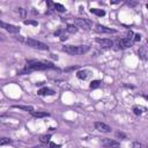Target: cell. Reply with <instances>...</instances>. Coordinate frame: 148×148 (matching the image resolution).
Listing matches in <instances>:
<instances>
[{
  "mask_svg": "<svg viewBox=\"0 0 148 148\" xmlns=\"http://www.w3.org/2000/svg\"><path fill=\"white\" fill-rule=\"evenodd\" d=\"M47 68H56V67H55V65H52V64L39 63V61L31 60V61H28L26 68L21 72V74H24V73L30 72V71H43V69H47Z\"/></svg>",
  "mask_w": 148,
  "mask_h": 148,
  "instance_id": "6da1fadb",
  "label": "cell"
},
{
  "mask_svg": "<svg viewBox=\"0 0 148 148\" xmlns=\"http://www.w3.org/2000/svg\"><path fill=\"white\" fill-rule=\"evenodd\" d=\"M90 50L88 45H65L63 47V51L72 56H80L85 55Z\"/></svg>",
  "mask_w": 148,
  "mask_h": 148,
  "instance_id": "7a4b0ae2",
  "label": "cell"
},
{
  "mask_svg": "<svg viewBox=\"0 0 148 148\" xmlns=\"http://www.w3.org/2000/svg\"><path fill=\"white\" fill-rule=\"evenodd\" d=\"M26 44H27L28 46L34 47V49H37V50H44V51H47V50H49V46H47L45 43L39 42V41L34 39V38H27L26 39Z\"/></svg>",
  "mask_w": 148,
  "mask_h": 148,
  "instance_id": "3957f363",
  "label": "cell"
},
{
  "mask_svg": "<svg viewBox=\"0 0 148 148\" xmlns=\"http://www.w3.org/2000/svg\"><path fill=\"white\" fill-rule=\"evenodd\" d=\"M74 22H75V26H78V27H80V28H83V29H87V30H89V29L93 27V22L89 21L88 19L77 17V19L74 20Z\"/></svg>",
  "mask_w": 148,
  "mask_h": 148,
  "instance_id": "277c9868",
  "label": "cell"
},
{
  "mask_svg": "<svg viewBox=\"0 0 148 148\" xmlns=\"http://www.w3.org/2000/svg\"><path fill=\"white\" fill-rule=\"evenodd\" d=\"M102 146L105 148H119L120 143L112 139H103L102 140Z\"/></svg>",
  "mask_w": 148,
  "mask_h": 148,
  "instance_id": "5b68a950",
  "label": "cell"
},
{
  "mask_svg": "<svg viewBox=\"0 0 148 148\" xmlns=\"http://www.w3.org/2000/svg\"><path fill=\"white\" fill-rule=\"evenodd\" d=\"M94 126H95V129L97 131L102 132V133H109V132H111V127L109 125H107V124L102 123V121H96L94 124Z\"/></svg>",
  "mask_w": 148,
  "mask_h": 148,
  "instance_id": "8992f818",
  "label": "cell"
},
{
  "mask_svg": "<svg viewBox=\"0 0 148 148\" xmlns=\"http://www.w3.org/2000/svg\"><path fill=\"white\" fill-rule=\"evenodd\" d=\"M0 24H1V27H3L5 30H7L8 33H11V34L20 33V27H17V26L8 24V23H5V22H0Z\"/></svg>",
  "mask_w": 148,
  "mask_h": 148,
  "instance_id": "52a82bcc",
  "label": "cell"
},
{
  "mask_svg": "<svg viewBox=\"0 0 148 148\" xmlns=\"http://www.w3.org/2000/svg\"><path fill=\"white\" fill-rule=\"evenodd\" d=\"M95 30L101 34H116L117 33V30H115V29H111V28L104 27V26H101V24H96Z\"/></svg>",
  "mask_w": 148,
  "mask_h": 148,
  "instance_id": "ba28073f",
  "label": "cell"
},
{
  "mask_svg": "<svg viewBox=\"0 0 148 148\" xmlns=\"http://www.w3.org/2000/svg\"><path fill=\"white\" fill-rule=\"evenodd\" d=\"M96 42H97L102 47H105V49H109V47L113 46V42L109 38H96Z\"/></svg>",
  "mask_w": 148,
  "mask_h": 148,
  "instance_id": "9c48e42d",
  "label": "cell"
},
{
  "mask_svg": "<svg viewBox=\"0 0 148 148\" xmlns=\"http://www.w3.org/2000/svg\"><path fill=\"white\" fill-rule=\"evenodd\" d=\"M132 45L131 41L127 38H121L118 41V46H119V49H127V47H130Z\"/></svg>",
  "mask_w": 148,
  "mask_h": 148,
  "instance_id": "30bf717a",
  "label": "cell"
},
{
  "mask_svg": "<svg viewBox=\"0 0 148 148\" xmlns=\"http://www.w3.org/2000/svg\"><path fill=\"white\" fill-rule=\"evenodd\" d=\"M38 95H41V96L55 95V91H53L52 89H50V88L44 87V88H42V89H39V90H38Z\"/></svg>",
  "mask_w": 148,
  "mask_h": 148,
  "instance_id": "8fae6325",
  "label": "cell"
},
{
  "mask_svg": "<svg viewBox=\"0 0 148 148\" xmlns=\"http://www.w3.org/2000/svg\"><path fill=\"white\" fill-rule=\"evenodd\" d=\"M138 55H139L140 58H142V59H147L148 58V50L146 46H141L138 51Z\"/></svg>",
  "mask_w": 148,
  "mask_h": 148,
  "instance_id": "7c38bea8",
  "label": "cell"
},
{
  "mask_svg": "<svg viewBox=\"0 0 148 148\" xmlns=\"http://www.w3.org/2000/svg\"><path fill=\"white\" fill-rule=\"evenodd\" d=\"M77 77L79 78L80 80H86L88 77H89V71H86V69H83V71H79L77 73Z\"/></svg>",
  "mask_w": 148,
  "mask_h": 148,
  "instance_id": "4fadbf2b",
  "label": "cell"
},
{
  "mask_svg": "<svg viewBox=\"0 0 148 148\" xmlns=\"http://www.w3.org/2000/svg\"><path fill=\"white\" fill-rule=\"evenodd\" d=\"M90 13L91 14H95L97 16H104L105 15V11L104 9H100V8H91L90 9Z\"/></svg>",
  "mask_w": 148,
  "mask_h": 148,
  "instance_id": "5bb4252c",
  "label": "cell"
},
{
  "mask_svg": "<svg viewBox=\"0 0 148 148\" xmlns=\"http://www.w3.org/2000/svg\"><path fill=\"white\" fill-rule=\"evenodd\" d=\"M12 108H14V109H20V110H24V111H29V112H33L34 109L33 107H29V105H13Z\"/></svg>",
  "mask_w": 148,
  "mask_h": 148,
  "instance_id": "9a60e30c",
  "label": "cell"
},
{
  "mask_svg": "<svg viewBox=\"0 0 148 148\" xmlns=\"http://www.w3.org/2000/svg\"><path fill=\"white\" fill-rule=\"evenodd\" d=\"M31 115L36 118H43V117H49L50 113L49 112H42V111H33Z\"/></svg>",
  "mask_w": 148,
  "mask_h": 148,
  "instance_id": "2e32d148",
  "label": "cell"
},
{
  "mask_svg": "<svg viewBox=\"0 0 148 148\" xmlns=\"http://www.w3.org/2000/svg\"><path fill=\"white\" fill-rule=\"evenodd\" d=\"M66 31H67V33H71V34H75L78 31V26L68 24L67 27H66Z\"/></svg>",
  "mask_w": 148,
  "mask_h": 148,
  "instance_id": "e0dca14e",
  "label": "cell"
},
{
  "mask_svg": "<svg viewBox=\"0 0 148 148\" xmlns=\"http://www.w3.org/2000/svg\"><path fill=\"white\" fill-rule=\"evenodd\" d=\"M55 9H56L57 12H59V13H64V12L66 11L65 6H63L61 4H58V3L55 4Z\"/></svg>",
  "mask_w": 148,
  "mask_h": 148,
  "instance_id": "ac0fdd59",
  "label": "cell"
},
{
  "mask_svg": "<svg viewBox=\"0 0 148 148\" xmlns=\"http://www.w3.org/2000/svg\"><path fill=\"white\" fill-rule=\"evenodd\" d=\"M50 138H51V135L50 134L42 135V137L39 138V141H41L42 143H50Z\"/></svg>",
  "mask_w": 148,
  "mask_h": 148,
  "instance_id": "d6986e66",
  "label": "cell"
},
{
  "mask_svg": "<svg viewBox=\"0 0 148 148\" xmlns=\"http://www.w3.org/2000/svg\"><path fill=\"white\" fill-rule=\"evenodd\" d=\"M100 86H101V81H100V80H94V81H91L90 82L89 87H90L91 89H97Z\"/></svg>",
  "mask_w": 148,
  "mask_h": 148,
  "instance_id": "ffe728a7",
  "label": "cell"
},
{
  "mask_svg": "<svg viewBox=\"0 0 148 148\" xmlns=\"http://www.w3.org/2000/svg\"><path fill=\"white\" fill-rule=\"evenodd\" d=\"M17 13H19V15L22 19H26V16H27V11H26L24 8H22V7H19V8H17Z\"/></svg>",
  "mask_w": 148,
  "mask_h": 148,
  "instance_id": "44dd1931",
  "label": "cell"
},
{
  "mask_svg": "<svg viewBox=\"0 0 148 148\" xmlns=\"http://www.w3.org/2000/svg\"><path fill=\"white\" fill-rule=\"evenodd\" d=\"M12 142V140L9 138H3L0 140V146H5V145H9Z\"/></svg>",
  "mask_w": 148,
  "mask_h": 148,
  "instance_id": "7402d4cb",
  "label": "cell"
},
{
  "mask_svg": "<svg viewBox=\"0 0 148 148\" xmlns=\"http://www.w3.org/2000/svg\"><path fill=\"white\" fill-rule=\"evenodd\" d=\"M132 110H133V112H134L137 116H140L141 113H142V109L139 108V107H133V109Z\"/></svg>",
  "mask_w": 148,
  "mask_h": 148,
  "instance_id": "603a6c76",
  "label": "cell"
},
{
  "mask_svg": "<svg viewBox=\"0 0 148 148\" xmlns=\"http://www.w3.org/2000/svg\"><path fill=\"white\" fill-rule=\"evenodd\" d=\"M24 24H31V26H38L37 21H33V20H24Z\"/></svg>",
  "mask_w": 148,
  "mask_h": 148,
  "instance_id": "cb8c5ba5",
  "label": "cell"
},
{
  "mask_svg": "<svg viewBox=\"0 0 148 148\" xmlns=\"http://www.w3.org/2000/svg\"><path fill=\"white\" fill-rule=\"evenodd\" d=\"M116 137L123 138V139H126V134H124V133H121V132H117V133H116Z\"/></svg>",
  "mask_w": 148,
  "mask_h": 148,
  "instance_id": "d4e9b609",
  "label": "cell"
},
{
  "mask_svg": "<svg viewBox=\"0 0 148 148\" xmlns=\"http://www.w3.org/2000/svg\"><path fill=\"white\" fill-rule=\"evenodd\" d=\"M140 39H141V35H140V34H135L134 37H133V41H134V42H139Z\"/></svg>",
  "mask_w": 148,
  "mask_h": 148,
  "instance_id": "484cf974",
  "label": "cell"
},
{
  "mask_svg": "<svg viewBox=\"0 0 148 148\" xmlns=\"http://www.w3.org/2000/svg\"><path fill=\"white\" fill-rule=\"evenodd\" d=\"M50 148H60V145H57V143L55 142H50Z\"/></svg>",
  "mask_w": 148,
  "mask_h": 148,
  "instance_id": "4316f807",
  "label": "cell"
},
{
  "mask_svg": "<svg viewBox=\"0 0 148 148\" xmlns=\"http://www.w3.org/2000/svg\"><path fill=\"white\" fill-rule=\"evenodd\" d=\"M126 38L127 39H132V38H133V31L130 30L129 33H127V37H126Z\"/></svg>",
  "mask_w": 148,
  "mask_h": 148,
  "instance_id": "83f0119b",
  "label": "cell"
},
{
  "mask_svg": "<svg viewBox=\"0 0 148 148\" xmlns=\"http://www.w3.org/2000/svg\"><path fill=\"white\" fill-rule=\"evenodd\" d=\"M137 1H129V3H127V5L129 6H131V7H134V6H137Z\"/></svg>",
  "mask_w": 148,
  "mask_h": 148,
  "instance_id": "f1b7e54d",
  "label": "cell"
},
{
  "mask_svg": "<svg viewBox=\"0 0 148 148\" xmlns=\"http://www.w3.org/2000/svg\"><path fill=\"white\" fill-rule=\"evenodd\" d=\"M66 39H67V36L66 35H61L60 36V41H66Z\"/></svg>",
  "mask_w": 148,
  "mask_h": 148,
  "instance_id": "f546056e",
  "label": "cell"
},
{
  "mask_svg": "<svg viewBox=\"0 0 148 148\" xmlns=\"http://www.w3.org/2000/svg\"><path fill=\"white\" fill-rule=\"evenodd\" d=\"M51 57H52L53 59H58V57H57V56H55V55H51Z\"/></svg>",
  "mask_w": 148,
  "mask_h": 148,
  "instance_id": "4dcf8cb0",
  "label": "cell"
},
{
  "mask_svg": "<svg viewBox=\"0 0 148 148\" xmlns=\"http://www.w3.org/2000/svg\"><path fill=\"white\" fill-rule=\"evenodd\" d=\"M142 97H143V98H146V100H148V95H145V94H143Z\"/></svg>",
  "mask_w": 148,
  "mask_h": 148,
  "instance_id": "1f68e13d",
  "label": "cell"
},
{
  "mask_svg": "<svg viewBox=\"0 0 148 148\" xmlns=\"http://www.w3.org/2000/svg\"><path fill=\"white\" fill-rule=\"evenodd\" d=\"M110 4H119V1H111Z\"/></svg>",
  "mask_w": 148,
  "mask_h": 148,
  "instance_id": "d6a6232c",
  "label": "cell"
},
{
  "mask_svg": "<svg viewBox=\"0 0 148 148\" xmlns=\"http://www.w3.org/2000/svg\"><path fill=\"white\" fill-rule=\"evenodd\" d=\"M146 8H147V9H148V4H147V5H146Z\"/></svg>",
  "mask_w": 148,
  "mask_h": 148,
  "instance_id": "836d02e7",
  "label": "cell"
},
{
  "mask_svg": "<svg viewBox=\"0 0 148 148\" xmlns=\"http://www.w3.org/2000/svg\"><path fill=\"white\" fill-rule=\"evenodd\" d=\"M146 148H148V146H146Z\"/></svg>",
  "mask_w": 148,
  "mask_h": 148,
  "instance_id": "e575fe53",
  "label": "cell"
},
{
  "mask_svg": "<svg viewBox=\"0 0 148 148\" xmlns=\"http://www.w3.org/2000/svg\"><path fill=\"white\" fill-rule=\"evenodd\" d=\"M147 43H148V39H147Z\"/></svg>",
  "mask_w": 148,
  "mask_h": 148,
  "instance_id": "d590c367",
  "label": "cell"
}]
</instances>
